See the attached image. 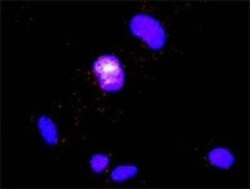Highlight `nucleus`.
<instances>
[{
	"mask_svg": "<svg viewBox=\"0 0 250 189\" xmlns=\"http://www.w3.org/2000/svg\"><path fill=\"white\" fill-rule=\"evenodd\" d=\"M94 73L102 89L116 91L124 82V73L118 59L112 55H103L94 63Z\"/></svg>",
	"mask_w": 250,
	"mask_h": 189,
	"instance_id": "nucleus-1",
	"label": "nucleus"
},
{
	"mask_svg": "<svg viewBox=\"0 0 250 189\" xmlns=\"http://www.w3.org/2000/svg\"><path fill=\"white\" fill-rule=\"evenodd\" d=\"M39 128L42 136L48 143H54L56 141V129L53 123L47 118H41L39 120Z\"/></svg>",
	"mask_w": 250,
	"mask_h": 189,
	"instance_id": "nucleus-4",
	"label": "nucleus"
},
{
	"mask_svg": "<svg viewBox=\"0 0 250 189\" xmlns=\"http://www.w3.org/2000/svg\"><path fill=\"white\" fill-rule=\"evenodd\" d=\"M107 164H108V159H107V157L103 156V155H96L93 157V159L91 161L92 168L97 172L102 171Z\"/></svg>",
	"mask_w": 250,
	"mask_h": 189,
	"instance_id": "nucleus-6",
	"label": "nucleus"
},
{
	"mask_svg": "<svg viewBox=\"0 0 250 189\" xmlns=\"http://www.w3.org/2000/svg\"><path fill=\"white\" fill-rule=\"evenodd\" d=\"M137 172L134 166H120L114 169L111 173V177L116 181H121L132 177Z\"/></svg>",
	"mask_w": 250,
	"mask_h": 189,
	"instance_id": "nucleus-5",
	"label": "nucleus"
},
{
	"mask_svg": "<svg viewBox=\"0 0 250 189\" xmlns=\"http://www.w3.org/2000/svg\"><path fill=\"white\" fill-rule=\"evenodd\" d=\"M133 33L142 37L152 48H160L165 40L162 27L156 20L147 15L134 17L131 22Z\"/></svg>",
	"mask_w": 250,
	"mask_h": 189,
	"instance_id": "nucleus-2",
	"label": "nucleus"
},
{
	"mask_svg": "<svg viewBox=\"0 0 250 189\" xmlns=\"http://www.w3.org/2000/svg\"><path fill=\"white\" fill-rule=\"evenodd\" d=\"M209 160L212 164L227 168L233 163V156L230 154V152L225 149H215L209 153Z\"/></svg>",
	"mask_w": 250,
	"mask_h": 189,
	"instance_id": "nucleus-3",
	"label": "nucleus"
}]
</instances>
